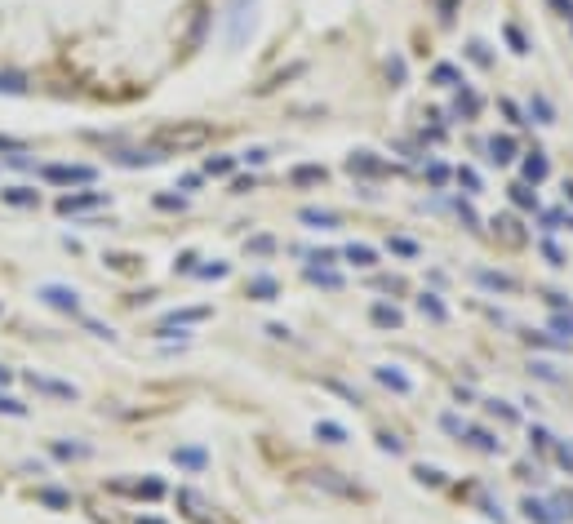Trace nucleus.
Instances as JSON below:
<instances>
[{"label": "nucleus", "instance_id": "obj_1", "mask_svg": "<svg viewBox=\"0 0 573 524\" xmlns=\"http://www.w3.org/2000/svg\"><path fill=\"white\" fill-rule=\"evenodd\" d=\"M200 143H209V125H165L160 133H156V147H165V151H187V147H200Z\"/></svg>", "mask_w": 573, "mask_h": 524}, {"label": "nucleus", "instance_id": "obj_2", "mask_svg": "<svg viewBox=\"0 0 573 524\" xmlns=\"http://www.w3.org/2000/svg\"><path fill=\"white\" fill-rule=\"evenodd\" d=\"M40 302H49L54 311H67V316H76L80 311V294L76 289H67V284H40Z\"/></svg>", "mask_w": 573, "mask_h": 524}, {"label": "nucleus", "instance_id": "obj_3", "mask_svg": "<svg viewBox=\"0 0 573 524\" xmlns=\"http://www.w3.org/2000/svg\"><path fill=\"white\" fill-rule=\"evenodd\" d=\"M107 205V191H72V196H58V213H85V209H103Z\"/></svg>", "mask_w": 573, "mask_h": 524}, {"label": "nucleus", "instance_id": "obj_4", "mask_svg": "<svg viewBox=\"0 0 573 524\" xmlns=\"http://www.w3.org/2000/svg\"><path fill=\"white\" fill-rule=\"evenodd\" d=\"M45 182H62V187H72V182H94V169L89 165H45Z\"/></svg>", "mask_w": 573, "mask_h": 524}, {"label": "nucleus", "instance_id": "obj_5", "mask_svg": "<svg viewBox=\"0 0 573 524\" xmlns=\"http://www.w3.org/2000/svg\"><path fill=\"white\" fill-rule=\"evenodd\" d=\"M27 382L36 386V391H45V396H58V400H76V396H80L72 382H58V378H40V374H27Z\"/></svg>", "mask_w": 573, "mask_h": 524}, {"label": "nucleus", "instance_id": "obj_6", "mask_svg": "<svg viewBox=\"0 0 573 524\" xmlns=\"http://www.w3.org/2000/svg\"><path fill=\"white\" fill-rule=\"evenodd\" d=\"M374 378L382 382V386H391V391H400V396H409L413 391V382L400 374V369H391V364H382V369H374Z\"/></svg>", "mask_w": 573, "mask_h": 524}, {"label": "nucleus", "instance_id": "obj_7", "mask_svg": "<svg viewBox=\"0 0 573 524\" xmlns=\"http://www.w3.org/2000/svg\"><path fill=\"white\" fill-rule=\"evenodd\" d=\"M520 511H525L533 524H560V520H555V511H551V502H538V498H525V502H520Z\"/></svg>", "mask_w": 573, "mask_h": 524}, {"label": "nucleus", "instance_id": "obj_8", "mask_svg": "<svg viewBox=\"0 0 573 524\" xmlns=\"http://www.w3.org/2000/svg\"><path fill=\"white\" fill-rule=\"evenodd\" d=\"M298 218L307 227H316V231H333V227H338V213H333V209H302Z\"/></svg>", "mask_w": 573, "mask_h": 524}, {"label": "nucleus", "instance_id": "obj_9", "mask_svg": "<svg viewBox=\"0 0 573 524\" xmlns=\"http://www.w3.org/2000/svg\"><path fill=\"white\" fill-rule=\"evenodd\" d=\"M489 151H494L489 160L511 165V160H516V138H511V133H498V138H489Z\"/></svg>", "mask_w": 573, "mask_h": 524}, {"label": "nucleus", "instance_id": "obj_10", "mask_svg": "<svg viewBox=\"0 0 573 524\" xmlns=\"http://www.w3.org/2000/svg\"><path fill=\"white\" fill-rule=\"evenodd\" d=\"M0 200H5V205H18V209H36L40 205V196L31 191V187H5V191H0Z\"/></svg>", "mask_w": 573, "mask_h": 524}, {"label": "nucleus", "instance_id": "obj_11", "mask_svg": "<svg viewBox=\"0 0 573 524\" xmlns=\"http://www.w3.org/2000/svg\"><path fill=\"white\" fill-rule=\"evenodd\" d=\"M347 169H351V174H386V165L374 160V151H356V156L347 160Z\"/></svg>", "mask_w": 573, "mask_h": 524}, {"label": "nucleus", "instance_id": "obj_12", "mask_svg": "<svg viewBox=\"0 0 573 524\" xmlns=\"http://www.w3.org/2000/svg\"><path fill=\"white\" fill-rule=\"evenodd\" d=\"M276 294H280V284L272 276H254V280H249V298H254V302H272Z\"/></svg>", "mask_w": 573, "mask_h": 524}, {"label": "nucleus", "instance_id": "obj_13", "mask_svg": "<svg viewBox=\"0 0 573 524\" xmlns=\"http://www.w3.org/2000/svg\"><path fill=\"white\" fill-rule=\"evenodd\" d=\"M209 307H182V311H169L165 316V329H178V325H196V320H205Z\"/></svg>", "mask_w": 573, "mask_h": 524}, {"label": "nucleus", "instance_id": "obj_14", "mask_svg": "<svg viewBox=\"0 0 573 524\" xmlns=\"http://www.w3.org/2000/svg\"><path fill=\"white\" fill-rule=\"evenodd\" d=\"M476 284H484V289H498V294H511V289H516V280H511V276H502V272H484V267L476 272Z\"/></svg>", "mask_w": 573, "mask_h": 524}, {"label": "nucleus", "instance_id": "obj_15", "mask_svg": "<svg viewBox=\"0 0 573 524\" xmlns=\"http://www.w3.org/2000/svg\"><path fill=\"white\" fill-rule=\"evenodd\" d=\"M462 435H467V440L476 445L480 453H502V440H494V435H489V431H480V427H467Z\"/></svg>", "mask_w": 573, "mask_h": 524}, {"label": "nucleus", "instance_id": "obj_16", "mask_svg": "<svg viewBox=\"0 0 573 524\" xmlns=\"http://www.w3.org/2000/svg\"><path fill=\"white\" fill-rule=\"evenodd\" d=\"M307 280L320 284V289H343V276L329 272V267H307Z\"/></svg>", "mask_w": 573, "mask_h": 524}, {"label": "nucleus", "instance_id": "obj_17", "mask_svg": "<svg viewBox=\"0 0 573 524\" xmlns=\"http://www.w3.org/2000/svg\"><path fill=\"white\" fill-rule=\"evenodd\" d=\"M174 462L187 467V471H200V467L209 462V453H205V449H174Z\"/></svg>", "mask_w": 573, "mask_h": 524}, {"label": "nucleus", "instance_id": "obj_18", "mask_svg": "<svg viewBox=\"0 0 573 524\" xmlns=\"http://www.w3.org/2000/svg\"><path fill=\"white\" fill-rule=\"evenodd\" d=\"M316 440H325V445H343L347 440V427H338V422H316Z\"/></svg>", "mask_w": 573, "mask_h": 524}, {"label": "nucleus", "instance_id": "obj_19", "mask_svg": "<svg viewBox=\"0 0 573 524\" xmlns=\"http://www.w3.org/2000/svg\"><path fill=\"white\" fill-rule=\"evenodd\" d=\"M316 484H325V489H333V494H360L356 484H347V480H338V471H316Z\"/></svg>", "mask_w": 573, "mask_h": 524}, {"label": "nucleus", "instance_id": "obj_20", "mask_svg": "<svg viewBox=\"0 0 573 524\" xmlns=\"http://www.w3.org/2000/svg\"><path fill=\"white\" fill-rule=\"evenodd\" d=\"M551 174V165H547V156H543V151H533V156L525 160V182H543Z\"/></svg>", "mask_w": 573, "mask_h": 524}, {"label": "nucleus", "instance_id": "obj_21", "mask_svg": "<svg viewBox=\"0 0 573 524\" xmlns=\"http://www.w3.org/2000/svg\"><path fill=\"white\" fill-rule=\"evenodd\" d=\"M343 258H347V262H356V267H374V262H378V253L369 249V245H347V249H343Z\"/></svg>", "mask_w": 573, "mask_h": 524}, {"label": "nucleus", "instance_id": "obj_22", "mask_svg": "<svg viewBox=\"0 0 573 524\" xmlns=\"http://www.w3.org/2000/svg\"><path fill=\"white\" fill-rule=\"evenodd\" d=\"M418 311L431 316V320H449V307H445V302L435 298V294H423V298H418Z\"/></svg>", "mask_w": 573, "mask_h": 524}, {"label": "nucleus", "instance_id": "obj_23", "mask_svg": "<svg viewBox=\"0 0 573 524\" xmlns=\"http://www.w3.org/2000/svg\"><path fill=\"white\" fill-rule=\"evenodd\" d=\"M289 178L298 182V187H307V182H325V165H298Z\"/></svg>", "mask_w": 573, "mask_h": 524}, {"label": "nucleus", "instance_id": "obj_24", "mask_svg": "<svg viewBox=\"0 0 573 524\" xmlns=\"http://www.w3.org/2000/svg\"><path fill=\"white\" fill-rule=\"evenodd\" d=\"M369 316H374V325H382V329H396V325H400V320H404V316H400L396 307H386V302H378V307H374V311H369Z\"/></svg>", "mask_w": 573, "mask_h": 524}, {"label": "nucleus", "instance_id": "obj_25", "mask_svg": "<svg viewBox=\"0 0 573 524\" xmlns=\"http://www.w3.org/2000/svg\"><path fill=\"white\" fill-rule=\"evenodd\" d=\"M529 116H538V125H551V121H555V107L547 103L543 94H533V103H529Z\"/></svg>", "mask_w": 573, "mask_h": 524}, {"label": "nucleus", "instance_id": "obj_26", "mask_svg": "<svg viewBox=\"0 0 573 524\" xmlns=\"http://www.w3.org/2000/svg\"><path fill=\"white\" fill-rule=\"evenodd\" d=\"M551 329H555L560 342H569V338H573V311H555L551 316Z\"/></svg>", "mask_w": 573, "mask_h": 524}, {"label": "nucleus", "instance_id": "obj_27", "mask_svg": "<svg viewBox=\"0 0 573 524\" xmlns=\"http://www.w3.org/2000/svg\"><path fill=\"white\" fill-rule=\"evenodd\" d=\"M235 169V156H209V165H205V174L209 178H227Z\"/></svg>", "mask_w": 573, "mask_h": 524}, {"label": "nucleus", "instance_id": "obj_28", "mask_svg": "<svg viewBox=\"0 0 573 524\" xmlns=\"http://www.w3.org/2000/svg\"><path fill=\"white\" fill-rule=\"evenodd\" d=\"M431 80H435V84H462V72H458V67H449V62H440V67L431 72Z\"/></svg>", "mask_w": 573, "mask_h": 524}, {"label": "nucleus", "instance_id": "obj_29", "mask_svg": "<svg viewBox=\"0 0 573 524\" xmlns=\"http://www.w3.org/2000/svg\"><path fill=\"white\" fill-rule=\"evenodd\" d=\"M413 476H418V484H445V471L440 467H413Z\"/></svg>", "mask_w": 573, "mask_h": 524}, {"label": "nucleus", "instance_id": "obj_30", "mask_svg": "<svg viewBox=\"0 0 573 524\" xmlns=\"http://www.w3.org/2000/svg\"><path fill=\"white\" fill-rule=\"evenodd\" d=\"M0 94H27V80L18 72H5L0 76Z\"/></svg>", "mask_w": 573, "mask_h": 524}, {"label": "nucleus", "instance_id": "obj_31", "mask_svg": "<svg viewBox=\"0 0 573 524\" xmlns=\"http://www.w3.org/2000/svg\"><path fill=\"white\" fill-rule=\"evenodd\" d=\"M54 458H89V445H67V440H58V445H54Z\"/></svg>", "mask_w": 573, "mask_h": 524}, {"label": "nucleus", "instance_id": "obj_32", "mask_svg": "<svg viewBox=\"0 0 573 524\" xmlns=\"http://www.w3.org/2000/svg\"><path fill=\"white\" fill-rule=\"evenodd\" d=\"M511 200H516L520 209H538V191H529L525 182H520V187H511Z\"/></svg>", "mask_w": 573, "mask_h": 524}, {"label": "nucleus", "instance_id": "obj_33", "mask_svg": "<svg viewBox=\"0 0 573 524\" xmlns=\"http://www.w3.org/2000/svg\"><path fill=\"white\" fill-rule=\"evenodd\" d=\"M45 506H72V494H62V489H40L36 494Z\"/></svg>", "mask_w": 573, "mask_h": 524}, {"label": "nucleus", "instance_id": "obj_34", "mask_svg": "<svg viewBox=\"0 0 573 524\" xmlns=\"http://www.w3.org/2000/svg\"><path fill=\"white\" fill-rule=\"evenodd\" d=\"M458 187H467V196H476L480 191V174L476 169H458Z\"/></svg>", "mask_w": 573, "mask_h": 524}, {"label": "nucleus", "instance_id": "obj_35", "mask_svg": "<svg viewBox=\"0 0 573 524\" xmlns=\"http://www.w3.org/2000/svg\"><path fill=\"white\" fill-rule=\"evenodd\" d=\"M133 494L138 498H165V484L160 480H143V484H133Z\"/></svg>", "mask_w": 573, "mask_h": 524}, {"label": "nucleus", "instance_id": "obj_36", "mask_svg": "<svg viewBox=\"0 0 573 524\" xmlns=\"http://www.w3.org/2000/svg\"><path fill=\"white\" fill-rule=\"evenodd\" d=\"M476 111H480V98H476V94L467 89V94L458 98V116H467V121H471V116H476Z\"/></svg>", "mask_w": 573, "mask_h": 524}, {"label": "nucleus", "instance_id": "obj_37", "mask_svg": "<svg viewBox=\"0 0 573 524\" xmlns=\"http://www.w3.org/2000/svg\"><path fill=\"white\" fill-rule=\"evenodd\" d=\"M245 249H249V253H272L276 240H272V235H254V240H245Z\"/></svg>", "mask_w": 573, "mask_h": 524}, {"label": "nucleus", "instance_id": "obj_38", "mask_svg": "<svg viewBox=\"0 0 573 524\" xmlns=\"http://www.w3.org/2000/svg\"><path fill=\"white\" fill-rule=\"evenodd\" d=\"M391 253H400V258H418V245L404 240V235H396V240H391Z\"/></svg>", "mask_w": 573, "mask_h": 524}, {"label": "nucleus", "instance_id": "obj_39", "mask_svg": "<svg viewBox=\"0 0 573 524\" xmlns=\"http://www.w3.org/2000/svg\"><path fill=\"white\" fill-rule=\"evenodd\" d=\"M0 413H9V418H23V413H27V404H18L13 396H0Z\"/></svg>", "mask_w": 573, "mask_h": 524}, {"label": "nucleus", "instance_id": "obj_40", "mask_svg": "<svg viewBox=\"0 0 573 524\" xmlns=\"http://www.w3.org/2000/svg\"><path fill=\"white\" fill-rule=\"evenodd\" d=\"M555 462L573 471V440H560V445H555Z\"/></svg>", "mask_w": 573, "mask_h": 524}, {"label": "nucleus", "instance_id": "obj_41", "mask_svg": "<svg viewBox=\"0 0 573 524\" xmlns=\"http://www.w3.org/2000/svg\"><path fill=\"white\" fill-rule=\"evenodd\" d=\"M0 151H9V156H27V143L23 138H5V133H0Z\"/></svg>", "mask_w": 573, "mask_h": 524}, {"label": "nucleus", "instance_id": "obj_42", "mask_svg": "<svg viewBox=\"0 0 573 524\" xmlns=\"http://www.w3.org/2000/svg\"><path fill=\"white\" fill-rule=\"evenodd\" d=\"M489 413L502 418V422H516V409H511V404H502V400H489Z\"/></svg>", "mask_w": 573, "mask_h": 524}, {"label": "nucleus", "instance_id": "obj_43", "mask_svg": "<svg viewBox=\"0 0 573 524\" xmlns=\"http://www.w3.org/2000/svg\"><path fill=\"white\" fill-rule=\"evenodd\" d=\"M440 427H445L449 435H462V431H467V422H462L458 413H445V418H440Z\"/></svg>", "mask_w": 573, "mask_h": 524}, {"label": "nucleus", "instance_id": "obj_44", "mask_svg": "<svg viewBox=\"0 0 573 524\" xmlns=\"http://www.w3.org/2000/svg\"><path fill=\"white\" fill-rule=\"evenodd\" d=\"M378 449H382V453H404V445L396 440L391 431H382V435H378Z\"/></svg>", "mask_w": 573, "mask_h": 524}, {"label": "nucleus", "instance_id": "obj_45", "mask_svg": "<svg viewBox=\"0 0 573 524\" xmlns=\"http://www.w3.org/2000/svg\"><path fill=\"white\" fill-rule=\"evenodd\" d=\"M529 440H533L538 449H551V440H555V435H551L547 427H533V431H529Z\"/></svg>", "mask_w": 573, "mask_h": 524}, {"label": "nucleus", "instance_id": "obj_46", "mask_svg": "<svg viewBox=\"0 0 573 524\" xmlns=\"http://www.w3.org/2000/svg\"><path fill=\"white\" fill-rule=\"evenodd\" d=\"M156 205L160 209H187V200H182V196H156Z\"/></svg>", "mask_w": 573, "mask_h": 524}, {"label": "nucleus", "instance_id": "obj_47", "mask_svg": "<svg viewBox=\"0 0 573 524\" xmlns=\"http://www.w3.org/2000/svg\"><path fill=\"white\" fill-rule=\"evenodd\" d=\"M200 276H205V280H223V276H227V262H213V267H200Z\"/></svg>", "mask_w": 573, "mask_h": 524}, {"label": "nucleus", "instance_id": "obj_48", "mask_svg": "<svg viewBox=\"0 0 573 524\" xmlns=\"http://www.w3.org/2000/svg\"><path fill=\"white\" fill-rule=\"evenodd\" d=\"M471 62H480V67H489V49H484L480 40H471Z\"/></svg>", "mask_w": 573, "mask_h": 524}, {"label": "nucleus", "instance_id": "obj_49", "mask_svg": "<svg viewBox=\"0 0 573 524\" xmlns=\"http://www.w3.org/2000/svg\"><path fill=\"white\" fill-rule=\"evenodd\" d=\"M427 178L435 182V187H440V182H449V169H445V165H431V169H427Z\"/></svg>", "mask_w": 573, "mask_h": 524}, {"label": "nucleus", "instance_id": "obj_50", "mask_svg": "<svg viewBox=\"0 0 573 524\" xmlns=\"http://www.w3.org/2000/svg\"><path fill=\"white\" fill-rule=\"evenodd\" d=\"M107 262L116 267V272H129V267H133V262H138V258H125V253H111V258H107Z\"/></svg>", "mask_w": 573, "mask_h": 524}, {"label": "nucleus", "instance_id": "obj_51", "mask_svg": "<svg viewBox=\"0 0 573 524\" xmlns=\"http://www.w3.org/2000/svg\"><path fill=\"white\" fill-rule=\"evenodd\" d=\"M543 253H547V258H551V267H560V262H564V253H560V249H555L551 240H543Z\"/></svg>", "mask_w": 573, "mask_h": 524}, {"label": "nucleus", "instance_id": "obj_52", "mask_svg": "<svg viewBox=\"0 0 573 524\" xmlns=\"http://www.w3.org/2000/svg\"><path fill=\"white\" fill-rule=\"evenodd\" d=\"M507 40H511V49H516V54H525V36H520L516 27H507Z\"/></svg>", "mask_w": 573, "mask_h": 524}, {"label": "nucleus", "instance_id": "obj_53", "mask_svg": "<svg viewBox=\"0 0 573 524\" xmlns=\"http://www.w3.org/2000/svg\"><path fill=\"white\" fill-rule=\"evenodd\" d=\"M240 160H245V165H262V160H267V151H258V147H254V151H245Z\"/></svg>", "mask_w": 573, "mask_h": 524}, {"label": "nucleus", "instance_id": "obj_54", "mask_svg": "<svg viewBox=\"0 0 573 524\" xmlns=\"http://www.w3.org/2000/svg\"><path fill=\"white\" fill-rule=\"evenodd\" d=\"M551 9H560V13H573V0H547Z\"/></svg>", "mask_w": 573, "mask_h": 524}, {"label": "nucleus", "instance_id": "obj_55", "mask_svg": "<svg viewBox=\"0 0 573 524\" xmlns=\"http://www.w3.org/2000/svg\"><path fill=\"white\" fill-rule=\"evenodd\" d=\"M9 378H13V374H9V369H5V364H0V386H5Z\"/></svg>", "mask_w": 573, "mask_h": 524}, {"label": "nucleus", "instance_id": "obj_56", "mask_svg": "<svg viewBox=\"0 0 573 524\" xmlns=\"http://www.w3.org/2000/svg\"><path fill=\"white\" fill-rule=\"evenodd\" d=\"M138 524H160V520H151V515H138Z\"/></svg>", "mask_w": 573, "mask_h": 524}]
</instances>
